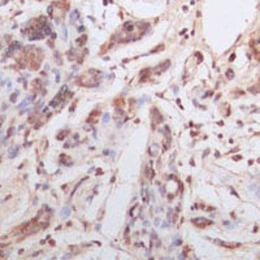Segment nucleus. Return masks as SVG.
I'll use <instances>...</instances> for the list:
<instances>
[{"label":"nucleus","instance_id":"obj_13","mask_svg":"<svg viewBox=\"0 0 260 260\" xmlns=\"http://www.w3.org/2000/svg\"><path fill=\"white\" fill-rule=\"evenodd\" d=\"M69 215H70V208H69V207H65V208L63 209V217L66 219V217H69Z\"/></svg>","mask_w":260,"mask_h":260},{"label":"nucleus","instance_id":"obj_16","mask_svg":"<svg viewBox=\"0 0 260 260\" xmlns=\"http://www.w3.org/2000/svg\"><path fill=\"white\" fill-rule=\"evenodd\" d=\"M163 48H164V46H163V44H160V46H157L156 48H154V50H152V51H151V53H156L157 51H161Z\"/></svg>","mask_w":260,"mask_h":260},{"label":"nucleus","instance_id":"obj_22","mask_svg":"<svg viewBox=\"0 0 260 260\" xmlns=\"http://www.w3.org/2000/svg\"><path fill=\"white\" fill-rule=\"evenodd\" d=\"M4 114H2V116H0V126H2V124H3V121H4Z\"/></svg>","mask_w":260,"mask_h":260},{"label":"nucleus","instance_id":"obj_4","mask_svg":"<svg viewBox=\"0 0 260 260\" xmlns=\"http://www.w3.org/2000/svg\"><path fill=\"white\" fill-rule=\"evenodd\" d=\"M220 246H224V247H228V248H235V247H239V243H229V242H223V241H216Z\"/></svg>","mask_w":260,"mask_h":260},{"label":"nucleus","instance_id":"obj_24","mask_svg":"<svg viewBox=\"0 0 260 260\" xmlns=\"http://www.w3.org/2000/svg\"><path fill=\"white\" fill-rule=\"evenodd\" d=\"M144 100H146V96H143V98L141 99V102H139V104H142V103H144Z\"/></svg>","mask_w":260,"mask_h":260},{"label":"nucleus","instance_id":"obj_2","mask_svg":"<svg viewBox=\"0 0 260 260\" xmlns=\"http://www.w3.org/2000/svg\"><path fill=\"white\" fill-rule=\"evenodd\" d=\"M169 66H170V61H169V60H166V61H164L163 64H159L157 66H155V68H154V69H152V70H154L155 73H157V74H159V73H163V72H165V70H166V69H168V68H169Z\"/></svg>","mask_w":260,"mask_h":260},{"label":"nucleus","instance_id":"obj_20","mask_svg":"<svg viewBox=\"0 0 260 260\" xmlns=\"http://www.w3.org/2000/svg\"><path fill=\"white\" fill-rule=\"evenodd\" d=\"M181 243H182L181 239H176V241L173 242V246H178V244H181Z\"/></svg>","mask_w":260,"mask_h":260},{"label":"nucleus","instance_id":"obj_12","mask_svg":"<svg viewBox=\"0 0 260 260\" xmlns=\"http://www.w3.org/2000/svg\"><path fill=\"white\" fill-rule=\"evenodd\" d=\"M86 40H87V36H86V35H82V36L79 38V39H77L75 42H77V44H78V46H83V44L86 43Z\"/></svg>","mask_w":260,"mask_h":260},{"label":"nucleus","instance_id":"obj_15","mask_svg":"<svg viewBox=\"0 0 260 260\" xmlns=\"http://www.w3.org/2000/svg\"><path fill=\"white\" fill-rule=\"evenodd\" d=\"M109 118H111L109 113H104V114H103V122H104V124H107V122L109 121Z\"/></svg>","mask_w":260,"mask_h":260},{"label":"nucleus","instance_id":"obj_25","mask_svg":"<svg viewBox=\"0 0 260 260\" xmlns=\"http://www.w3.org/2000/svg\"><path fill=\"white\" fill-rule=\"evenodd\" d=\"M166 226H168V223H163L161 224V228H166Z\"/></svg>","mask_w":260,"mask_h":260},{"label":"nucleus","instance_id":"obj_11","mask_svg":"<svg viewBox=\"0 0 260 260\" xmlns=\"http://www.w3.org/2000/svg\"><path fill=\"white\" fill-rule=\"evenodd\" d=\"M17 154H18V147H13V148H11V151H9V155H8V156H9L11 159H13V157L16 156Z\"/></svg>","mask_w":260,"mask_h":260},{"label":"nucleus","instance_id":"obj_6","mask_svg":"<svg viewBox=\"0 0 260 260\" xmlns=\"http://www.w3.org/2000/svg\"><path fill=\"white\" fill-rule=\"evenodd\" d=\"M70 22L72 24H74V22H77V20L79 18V12L78 11H73L72 13H70Z\"/></svg>","mask_w":260,"mask_h":260},{"label":"nucleus","instance_id":"obj_17","mask_svg":"<svg viewBox=\"0 0 260 260\" xmlns=\"http://www.w3.org/2000/svg\"><path fill=\"white\" fill-rule=\"evenodd\" d=\"M17 95H18V91H16L14 94H12L11 95V102H16V98H17Z\"/></svg>","mask_w":260,"mask_h":260},{"label":"nucleus","instance_id":"obj_9","mask_svg":"<svg viewBox=\"0 0 260 260\" xmlns=\"http://www.w3.org/2000/svg\"><path fill=\"white\" fill-rule=\"evenodd\" d=\"M157 152H159V146H157V144H152V146L150 147V155L151 156H156Z\"/></svg>","mask_w":260,"mask_h":260},{"label":"nucleus","instance_id":"obj_1","mask_svg":"<svg viewBox=\"0 0 260 260\" xmlns=\"http://www.w3.org/2000/svg\"><path fill=\"white\" fill-rule=\"evenodd\" d=\"M191 223H193L195 226L198 228H205V226H208L212 224V221L211 220H207V219H204V217H195L191 220Z\"/></svg>","mask_w":260,"mask_h":260},{"label":"nucleus","instance_id":"obj_21","mask_svg":"<svg viewBox=\"0 0 260 260\" xmlns=\"http://www.w3.org/2000/svg\"><path fill=\"white\" fill-rule=\"evenodd\" d=\"M13 132H14V127H9V130H8V134H7V137H11Z\"/></svg>","mask_w":260,"mask_h":260},{"label":"nucleus","instance_id":"obj_10","mask_svg":"<svg viewBox=\"0 0 260 260\" xmlns=\"http://www.w3.org/2000/svg\"><path fill=\"white\" fill-rule=\"evenodd\" d=\"M148 72H151V69H144V70H142V73H141V82H144V81L147 79Z\"/></svg>","mask_w":260,"mask_h":260},{"label":"nucleus","instance_id":"obj_14","mask_svg":"<svg viewBox=\"0 0 260 260\" xmlns=\"http://www.w3.org/2000/svg\"><path fill=\"white\" fill-rule=\"evenodd\" d=\"M68 133H69V132H68V130H64V132H61V133H60V134L57 135V139H59V141H61V139H64L65 137H66L65 134H68Z\"/></svg>","mask_w":260,"mask_h":260},{"label":"nucleus","instance_id":"obj_3","mask_svg":"<svg viewBox=\"0 0 260 260\" xmlns=\"http://www.w3.org/2000/svg\"><path fill=\"white\" fill-rule=\"evenodd\" d=\"M99 114H100V113H99L98 111H93V112H91V114L89 116V118H87V122H89V124H96Z\"/></svg>","mask_w":260,"mask_h":260},{"label":"nucleus","instance_id":"obj_8","mask_svg":"<svg viewBox=\"0 0 260 260\" xmlns=\"http://www.w3.org/2000/svg\"><path fill=\"white\" fill-rule=\"evenodd\" d=\"M142 198H143V200L146 203L148 202V189H147V186L142 187Z\"/></svg>","mask_w":260,"mask_h":260},{"label":"nucleus","instance_id":"obj_19","mask_svg":"<svg viewBox=\"0 0 260 260\" xmlns=\"http://www.w3.org/2000/svg\"><path fill=\"white\" fill-rule=\"evenodd\" d=\"M63 34H64V40H66L68 39V34H66V29L65 27H63Z\"/></svg>","mask_w":260,"mask_h":260},{"label":"nucleus","instance_id":"obj_23","mask_svg":"<svg viewBox=\"0 0 260 260\" xmlns=\"http://www.w3.org/2000/svg\"><path fill=\"white\" fill-rule=\"evenodd\" d=\"M56 82H57V83L60 82V74H59V73L56 74Z\"/></svg>","mask_w":260,"mask_h":260},{"label":"nucleus","instance_id":"obj_18","mask_svg":"<svg viewBox=\"0 0 260 260\" xmlns=\"http://www.w3.org/2000/svg\"><path fill=\"white\" fill-rule=\"evenodd\" d=\"M226 77H228L229 79H232V78H233V70H230V69H229V70L226 72Z\"/></svg>","mask_w":260,"mask_h":260},{"label":"nucleus","instance_id":"obj_5","mask_svg":"<svg viewBox=\"0 0 260 260\" xmlns=\"http://www.w3.org/2000/svg\"><path fill=\"white\" fill-rule=\"evenodd\" d=\"M33 99H34V96H33V95H29L26 99H24V100H22V103L18 105V108H25V107L30 105V103L33 102Z\"/></svg>","mask_w":260,"mask_h":260},{"label":"nucleus","instance_id":"obj_7","mask_svg":"<svg viewBox=\"0 0 260 260\" xmlns=\"http://www.w3.org/2000/svg\"><path fill=\"white\" fill-rule=\"evenodd\" d=\"M20 47H21V43H20V42H13V43L9 46L8 52H14V51H17Z\"/></svg>","mask_w":260,"mask_h":260}]
</instances>
